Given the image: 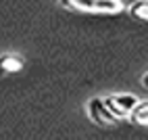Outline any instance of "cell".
<instances>
[{
  "instance_id": "4",
  "label": "cell",
  "mask_w": 148,
  "mask_h": 140,
  "mask_svg": "<svg viewBox=\"0 0 148 140\" xmlns=\"http://www.w3.org/2000/svg\"><path fill=\"white\" fill-rule=\"evenodd\" d=\"M25 67V61L21 54L17 52H2L0 54V75H13V73H19L23 71Z\"/></svg>"
},
{
  "instance_id": "6",
  "label": "cell",
  "mask_w": 148,
  "mask_h": 140,
  "mask_svg": "<svg viewBox=\"0 0 148 140\" xmlns=\"http://www.w3.org/2000/svg\"><path fill=\"white\" fill-rule=\"evenodd\" d=\"M130 119H132L136 126H144V128H148V101H140V105H138L134 111H132Z\"/></svg>"
},
{
  "instance_id": "7",
  "label": "cell",
  "mask_w": 148,
  "mask_h": 140,
  "mask_svg": "<svg viewBox=\"0 0 148 140\" xmlns=\"http://www.w3.org/2000/svg\"><path fill=\"white\" fill-rule=\"evenodd\" d=\"M142 86H144V88H148V71L142 75Z\"/></svg>"
},
{
  "instance_id": "1",
  "label": "cell",
  "mask_w": 148,
  "mask_h": 140,
  "mask_svg": "<svg viewBox=\"0 0 148 140\" xmlns=\"http://www.w3.org/2000/svg\"><path fill=\"white\" fill-rule=\"evenodd\" d=\"M61 6L71 13L88 15H117L125 8L121 0H61Z\"/></svg>"
},
{
  "instance_id": "5",
  "label": "cell",
  "mask_w": 148,
  "mask_h": 140,
  "mask_svg": "<svg viewBox=\"0 0 148 140\" xmlns=\"http://www.w3.org/2000/svg\"><path fill=\"white\" fill-rule=\"evenodd\" d=\"M127 13L138 21H146L148 23V0H136L127 6Z\"/></svg>"
},
{
  "instance_id": "2",
  "label": "cell",
  "mask_w": 148,
  "mask_h": 140,
  "mask_svg": "<svg viewBox=\"0 0 148 140\" xmlns=\"http://www.w3.org/2000/svg\"><path fill=\"white\" fill-rule=\"evenodd\" d=\"M104 103L108 107V111H111L117 119H125V117H130L132 111L140 105V98H138L136 94H108L104 98Z\"/></svg>"
},
{
  "instance_id": "3",
  "label": "cell",
  "mask_w": 148,
  "mask_h": 140,
  "mask_svg": "<svg viewBox=\"0 0 148 140\" xmlns=\"http://www.w3.org/2000/svg\"><path fill=\"white\" fill-rule=\"evenodd\" d=\"M86 111H88V117L98 126H115L119 121V119L108 111L104 98H100V96H92L90 101H88V105H86Z\"/></svg>"
}]
</instances>
